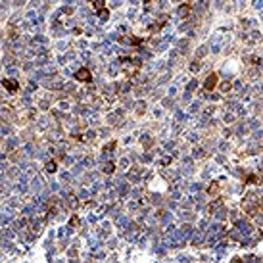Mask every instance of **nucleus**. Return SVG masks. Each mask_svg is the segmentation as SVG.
<instances>
[{
	"mask_svg": "<svg viewBox=\"0 0 263 263\" xmlns=\"http://www.w3.org/2000/svg\"><path fill=\"white\" fill-rule=\"evenodd\" d=\"M94 8L102 10V8H104V0H94Z\"/></svg>",
	"mask_w": 263,
	"mask_h": 263,
	"instance_id": "39448f33",
	"label": "nucleus"
},
{
	"mask_svg": "<svg viewBox=\"0 0 263 263\" xmlns=\"http://www.w3.org/2000/svg\"><path fill=\"white\" fill-rule=\"evenodd\" d=\"M4 86L10 90V92H16V90H17V83H16V81H8V79H6V81H4Z\"/></svg>",
	"mask_w": 263,
	"mask_h": 263,
	"instance_id": "7ed1b4c3",
	"label": "nucleus"
},
{
	"mask_svg": "<svg viewBox=\"0 0 263 263\" xmlns=\"http://www.w3.org/2000/svg\"><path fill=\"white\" fill-rule=\"evenodd\" d=\"M48 171H56V163H54V162L48 163Z\"/></svg>",
	"mask_w": 263,
	"mask_h": 263,
	"instance_id": "423d86ee",
	"label": "nucleus"
},
{
	"mask_svg": "<svg viewBox=\"0 0 263 263\" xmlns=\"http://www.w3.org/2000/svg\"><path fill=\"white\" fill-rule=\"evenodd\" d=\"M77 79H79V81H83V83L90 81V71H89V69H86V67L79 69V71H77Z\"/></svg>",
	"mask_w": 263,
	"mask_h": 263,
	"instance_id": "f257e3e1",
	"label": "nucleus"
},
{
	"mask_svg": "<svg viewBox=\"0 0 263 263\" xmlns=\"http://www.w3.org/2000/svg\"><path fill=\"white\" fill-rule=\"evenodd\" d=\"M215 83H217V75H215V73H211L209 77H207V81H206V85H204V86H206L207 90H211V89L215 86Z\"/></svg>",
	"mask_w": 263,
	"mask_h": 263,
	"instance_id": "f03ea898",
	"label": "nucleus"
},
{
	"mask_svg": "<svg viewBox=\"0 0 263 263\" xmlns=\"http://www.w3.org/2000/svg\"><path fill=\"white\" fill-rule=\"evenodd\" d=\"M179 14H181L182 17H186L190 14V6H181V8H179Z\"/></svg>",
	"mask_w": 263,
	"mask_h": 263,
	"instance_id": "20e7f679",
	"label": "nucleus"
}]
</instances>
